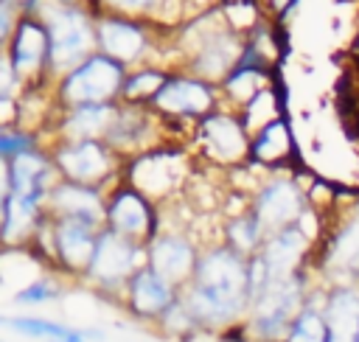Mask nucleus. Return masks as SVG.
I'll return each instance as SVG.
<instances>
[{"label": "nucleus", "mask_w": 359, "mask_h": 342, "mask_svg": "<svg viewBox=\"0 0 359 342\" xmlns=\"http://www.w3.org/2000/svg\"><path fill=\"white\" fill-rule=\"evenodd\" d=\"M182 300L205 334H227L241 328L252 306L250 258L233 247L208 249L199 255L196 272L182 289Z\"/></svg>", "instance_id": "f257e3e1"}, {"label": "nucleus", "mask_w": 359, "mask_h": 342, "mask_svg": "<svg viewBox=\"0 0 359 342\" xmlns=\"http://www.w3.org/2000/svg\"><path fill=\"white\" fill-rule=\"evenodd\" d=\"M309 292L300 275L269 280L252 300L250 314L241 325L244 342H283L289 325L309 303Z\"/></svg>", "instance_id": "f03ea898"}, {"label": "nucleus", "mask_w": 359, "mask_h": 342, "mask_svg": "<svg viewBox=\"0 0 359 342\" xmlns=\"http://www.w3.org/2000/svg\"><path fill=\"white\" fill-rule=\"evenodd\" d=\"M140 266H146V249L137 241L107 227L98 233V244L87 266V278L101 289L118 292V289H126L129 278Z\"/></svg>", "instance_id": "7ed1b4c3"}, {"label": "nucleus", "mask_w": 359, "mask_h": 342, "mask_svg": "<svg viewBox=\"0 0 359 342\" xmlns=\"http://www.w3.org/2000/svg\"><path fill=\"white\" fill-rule=\"evenodd\" d=\"M123 297H126V311L135 317V320H140V322H160V317L177 303V297H180V292H177V286L174 283H168L163 275H157L149 264L146 266H140L132 278H129V283H126V289H123Z\"/></svg>", "instance_id": "20e7f679"}, {"label": "nucleus", "mask_w": 359, "mask_h": 342, "mask_svg": "<svg viewBox=\"0 0 359 342\" xmlns=\"http://www.w3.org/2000/svg\"><path fill=\"white\" fill-rule=\"evenodd\" d=\"M146 264L163 275L168 283H174L177 289H185L196 272L199 255L191 247V241L185 235L177 233H165V235H154L146 247Z\"/></svg>", "instance_id": "39448f33"}, {"label": "nucleus", "mask_w": 359, "mask_h": 342, "mask_svg": "<svg viewBox=\"0 0 359 342\" xmlns=\"http://www.w3.org/2000/svg\"><path fill=\"white\" fill-rule=\"evenodd\" d=\"M252 213L261 221L264 233L272 235V233H278L289 224H297L303 219V193L294 182L275 179L258 193Z\"/></svg>", "instance_id": "423d86ee"}, {"label": "nucleus", "mask_w": 359, "mask_h": 342, "mask_svg": "<svg viewBox=\"0 0 359 342\" xmlns=\"http://www.w3.org/2000/svg\"><path fill=\"white\" fill-rule=\"evenodd\" d=\"M306 244H309V233H306V227L300 221L266 235V241H264V247L258 252V258H261V264L266 269V283L300 275L297 266H300V261L306 255Z\"/></svg>", "instance_id": "0eeeda50"}, {"label": "nucleus", "mask_w": 359, "mask_h": 342, "mask_svg": "<svg viewBox=\"0 0 359 342\" xmlns=\"http://www.w3.org/2000/svg\"><path fill=\"white\" fill-rule=\"evenodd\" d=\"M95 244H98V224L93 221L59 216V221L53 224V252L73 272H87Z\"/></svg>", "instance_id": "6e6552de"}, {"label": "nucleus", "mask_w": 359, "mask_h": 342, "mask_svg": "<svg viewBox=\"0 0 359 342\" xmlns=\"http://www.w3.org/2000/svg\"><path fill=\"white\" fill-rule=\"evenodd\" d=\"M328 342H359V286L334 283L323 297Z\"/></svg>", "instance_id": "1a4fd4ad"}, {"label": "nucleus", "mask_w": 359, "mask_h": 342, "mask_svg": "<svg viewBox=\"0 0 359 342\" xmlns=\"http://www.w3.org/2000/svg\"><path fill=\"white\" fill-rule=\"evenodd\" d=\"M121 84V70L112 59L95 56L90 62H84L65 84V95L76 104H101L104 98H109Z\"/></svg>", "instance_id": "9d476101"}, {"label": "nucleus", "mask_w": 359, "mask_h": 342, "mask_svg": "<svg viewBox=\"0 0 359 342\" xmlns=\"http://www.w3.org/2000/svg\"><path fill=\"white\" fill-rule=\"evenodd\" d=\"M107 221H109V230H115L132 241H140V238L151 235V230H154L151 207L137 188H126L112 196V202L107 205Z\"/></svg>", "instance_id": "9b49d317"}, {"label": "nucleus", "mask_w": 359, "mask_h": 342, "mask_svg": "<svg viewBox=\"0 0 359 342\" xmlns=\"http://www.w3.org/2000/svg\"><path fill=\"white\" fill-rule=\"evenodd\" d=\"M3 328L28 336V339H42V342H101L104 334L98 328H76L59 320H48L39 314H8L0 320Z\"/></svg>", "instance_id": "f8f14e48"}, {"label": "nucleus", "mask_w": 359, "mask_h": 342, "mask_svg": "<svg viewBox=\"0 0 359 342\" xmlns=\"http://www.w3.org/2000/svg\"><path fill=\"white\" fill-rule=\"evenodd\" d=\"M50 207L59 216H70V219H84L93 224L107 221V205L101 202L98 191L81 182H59L50 191Z\"/></svg>", "instance_id": "ddd939ff"}, {"label": "nucleus", "mask_w": 359, "mask_h": 342, "mask_svg": "<svg viewBox=\"0 0 359 342\" xmlns=\"http://www.w3.org/2000/svg\"><path fill=\"white\" fill-rule=\"evenodd\" d=\"M62 174L70 179V182H81V185H93L98 182L107 171H109V160H107V151L95 143V140H79L67 149L59 151L56 157Z\"/></svg>", "instance_id": "4468645a"}, {"label": "nucleus", "mask_w": 359, "mask_h": 342, "mask_svg": "<svg viewBox=\"0 0 359 342\" xmlns=\"http://www.w3.org/2000/svg\"><path fill=\"white\" fill-rule=\"evenodd\" d=\"M90 45L87 22L79 11H62L50 25V53L56 64H70L79 59Z\"/></svg>", "instance_id": "2eb2a0df"}, {"label": "nucleus", "mask_w": 359, "mask_h": 342, "mask_svg": "<svg viewBox=\"0 0 359 342\" xmlns=\"http://www.w3.org/2000/svg\"><path fill=\"white\" fill-rule=\"evenodd\" d=\"M177 177H180V157L168 154V151H157V154L140 157L132 165V185L140 193L160 196L177 182Z\"/></svg>", "instance_id": "dca6fc26"}, {"label": "nucleus", "mask_w": 359, "mask_h": 342, "mask_svg": "<svg viewBox=\"0 0 359 342\" xmlns=\"http://www.w3.org/2000/svg\"><path fill=\"white\" fill-rule=\"evenodd\" d=\"M48 177H50V165H48V160L39 157V154H34V151H25V154L8 160L6 191H8V193H22V196L45 199Z\"/></svg>", "instance_id": "f3484780"}, {"label": "nucleus", "mask_w": 359, "mask_h": 342, "mask_svg": "<svg viewBox=\"0 0 359 342\" xmlns=\"http://www.w3.org/2000/svg\"><path fill=\"white\" fill-rule=\"evenodd\" d=\"M325 269L337 283H348L359 275V219L348 221L325 252Z\"/></svg>", "instance_id": "a211bd4d"}, {"label": "nucleus", "mask_w": 359, "mask_h": 342, "mask_svg": "<svg viewBox=\"0 0 359 342\" xmlns=\"http://www.w3.org/2000/svg\"><path fill=\"white\" fill-rule=\"evenodd\" d=\"M202 135H205V146L208 151L222 160V163H233L238 160L244 151H247V140H244V132L236 121L230 118H210L205 121L202 126Z\"/></svg>", "instance_id": "6ab92c4d"}, {"label": "nucleus", "mask_w": 359, "mask_h": 342, "mask_svg": "<svg viewBox=\"0 0 359 342\" xmlns=\"http://www.w3.org/2000/svg\"><path fill=\"white\" fill-rule=\"evenodd\" d=\"M39 202L36 196H22V193H8L3 196V238L11 244L17 238H22L39 213Z\"/></svg>", "instance_id": "aec40b11"}, {"label": "nucleus", "mask_w": 359, "mask_h": 342, "mask_svg": "<svg viewBox=\"0 0 359 342\" xmlns=\"http://www.w3.org/2000/svg\"><path fill=\"white\" fill-rule=\"evenodd\" d=\"M154 101L171 112H202L210 104V93L196 81H171L154 93Z\"/></svg>", "instance_id": "412c9836"}, {"label": "nucleus", "mask_w": 359, "mask_h": 342, "mask_svg": "<svg viewBox=\"0 0 359 342\" xmlns=\"http://www.w3.org/2000/svg\"><path fill=\"white\" fill-rule=\"evenodd\" d=\"M283 342H328V328H325L320 300L309 297V303L300 308V314L289 325Z\"/></svg>", "instance_id": "4be33fe9"}, {"label": "nucleus", "mask_w": 359, "mask_h": 342, "mask_svg": "<svg viewBox=\"0 0 359 342\" xmlns=\"http://www.w3.org/2000/svg\"><path fill=\"white\" fill-rule=\"evenodd\" d=\"M101 42H104L107 53H112L115 59H135L143 48V34L135 25L107 20V22H101Z\"/></svg>", "instance_id": "5701e85b"}, {"label": "nucleus", "mask_w": 359, "mask_h": 342, "mask_svg": "<svg viewBox=\"0 0 359 342\" xmlns=\"http://www.w3.org/2000/svg\"><path fill=\"white\" fill-rule=\"evenodd\" d=\"M157 331L165 336V339H174V342H191L194 336H199V334H205L202 328H199V322H196V317L191 314V308L185 306V300H182V292H180V297H177V303L160 317V322H157Z\"/></svg>", "instance_id": "b1692460"}, {"label": "nucleus", "mask_w": 359, "mask_h": 342, "mask_svg": "<svg viewBox=\"0 0 359 342\" xmlns=\"http://www.w3.org/2000/svg\"><path fill=\"white\" fill-rule=\"evenodd\" d=\"M42 53H45V34L36 25L22 22L20 25V34L14 39V67L20 73H25V70H31V67L39 64Z\"/></svg>", "instance_id": "393cba45"}, {"label": "nucleus", "mask_w": 359, "mask_h": 342, "mask_svg": "<svg viewBox=\"0 0 359 342\" xmlns=\"http://www.w3.org/2000/svg\"><path fill=\"white\" fill-rule=\"evenodd\" d=\"M227 241H230V247L236 252L252 258V252L258 249V244L266 241V233H264L261 221L255 219V213H250V216H238V219H233L227 224Z\"/></svg>", "instance_id": "a878e982"}, {"label": "nucleus", "mask_w": 359, "mask_h": 342, "mask_svg": "<svg viewBox=\"0 0 359 342\" xmlns=\"http://www.w3.org/2000/svg\"><path fill=\"white\" fill-rule=\"evenodd\" d=\"M109 118H112V109H109V107H104V104H87V107H81V109L67 121V132H70L73 137L93 140L98 132L107 129Z\"/></svg>", "instance_id": "bb28decb"}, {"label": "nucleus", "mask_w": 359, "mask_h": 342, "mask_svg": "<svg viewBox=\"0 0 359 342\" xmlns=\"http://www.w3.org/2000/svg\"><path fill=\"white\" fill-rule=\"evenodd\" d=\"M289 151V137H286V126L280 123V121H272V123H266V129L261 132V137L255 140V146H252V154L258 157V160H278V157H283Z\"/></svg>", "instance_id": "cd10ccee"}, {"label": "nucleus", "mask_w": 359, "mask_h": 342, "mask_svg": "<svg viewBox=\"0 0 359 342\" xmlns=\"http://www.w3.org/2000/svg\"><path fill=\"white\" fill-rule=\"evenodd\" d=\"M56 297H59V286L50 278H36L14 294V303L17 306H42V303H53Z\"/></svg>", "instance_id": "c85d7f7f"}, {"label": "nucleus", "mask_w": 359, "mask_h": 342, "mask_svg": "<svg viewBox=\"0 0 359 342\" xmlns=\"http://www.w3.org/2000/svg\"><path fill=\"white\" fill-rule=\"evenodd\" d=\"M233 50H236V48H233V42H230V39H227V42H224V39H216L210 48H205V50H202L199 67H202L205 73H210V76H219V73L233 62V56H236Z\"/></svg>", "instance_id": "c756f323"}, {"label": "nucleus", "mask_w": 359, "mask_h": 342, "mask_svg": "<svg viewBox=\"0 0 359 342\" xmlns=\"http://www.w3.org/2000/svg\"><path fill=\"white\" fill-rule=\"evenodd\" d=\"M25 151H28V137L25 135H11V132L0 135V154L6 160H14V157H20Z\"/></svg>", "instance_id": "7c9ffc66"}, {"label": "nucleus", "mask_w": 359, "mask_h": 342, "mask_svg": "<svg viewBox=\"0 0 359 342\" xmlns=\"http://www.w3.org/2000/svg\"><path fill=\"white\" fill-rule=\"evenodd\" d=\"M160 81H163V78H160L157 73H143V76H137V78L129 81L126 93H129L132 98H137V95H143V93H149V90H157Z\"/></svg>", "instance_id": "2f4dec72"}, {"label": "nucleus", "mask_w": 359, "mask_h": 342, "mask_svg": "<svg viewBox=\"0 0 359 342\" xmlns=\"http://www.w3.org/2000/svg\"><path fill=\"white\" fill-rule=\"evenodd\" d=\"M252 81H255V73H252V70H250V73H238V76L230 78V90H233L236 95L247 98V95L252 93Z\"/></svg>", "instance_id": "473e14b6"}, {"label": "nucleus", "mask_w": 359, "mask_h": 342, "mask_svg": "<svg viewBox=\"0 0 359 342\" xmlns=\"http://www.w3.org/2000/svg\"><path fill=\"white\" fill-rule=\"evenodd\" d=\"M109 3H115V6H121V8H143V6H151L154 0H109Z\"/></svg>", "instance_id": "72a5a7b5"}]
</instances>
